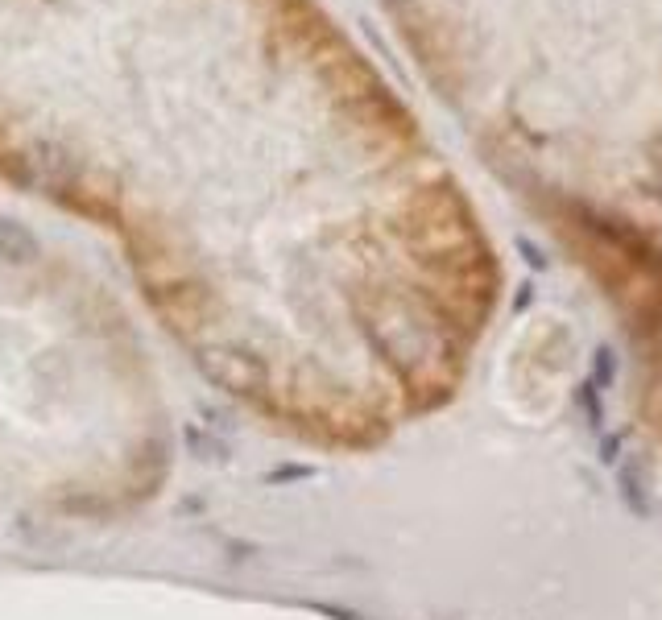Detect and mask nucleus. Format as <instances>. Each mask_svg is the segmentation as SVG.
Instances as JSON below:
<instances>
[{"mask_svg":"<svg viewBox=\"0 0 662 620\" xmlns=\"http://www.w3.org/2000/svg\"><path fill=\"white\" fill-rule=\"evenodd\" d=\"M497 178L662 352V0H389Z\"/></svg>","mask_w":662,"mask_h":620,"instance_id":"nucleus-1","label":"nucleus"}]
</instances>
